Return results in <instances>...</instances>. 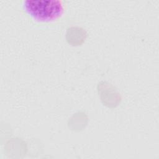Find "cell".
<instances>
[{
    "mask_svg": "<svg viewBox=\"0 0 159 159\" xmlns=\"http://www.w3.org/2000/svg\"><path fill=\"white\" fill-rule=\"evenodd\" d=\"M65 2L62 0H22L20 6L32 20L51 22L59 19L65 12Z\"/></svg>",
    "mask_w": 159,
    "mask_h": 159,
    "instance_id": "1",
    "label": "cell"
}]
</instances>
